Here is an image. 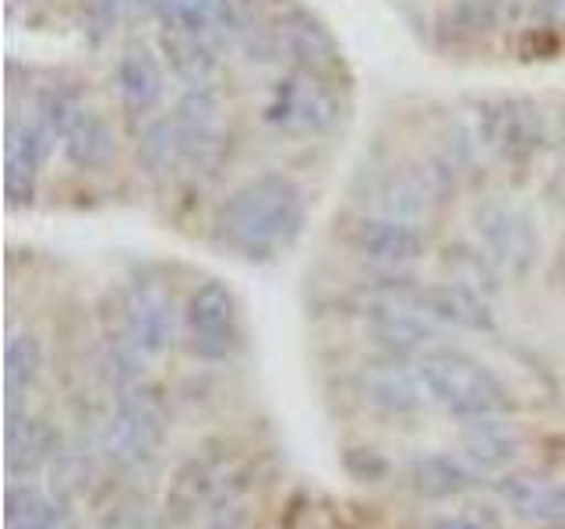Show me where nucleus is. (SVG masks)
I'll return each instance as SVG.
<instances>
[{
    "instance_id": "obj_35",
    "label": "nucleus",
    "mask_w": 565,
    "mask_h": 529,
    "mask_svg": "<svg viewBox=\"0 0 565 529\" xmlns=\"http://www.w3.org/2000/svg\"><path fill=\"white\" fill-rule=\"evenodd\" d=\"M209 529H241V519L234 516V519H220L216 526H209Z\"/></svg>"
},
{
    "instance_id": "obj_19",
    "label": "nucleus",
    "mask_w": 565,
    "mask_h": 529,
    "mask_svg": "<svg viewBox=\"0 0 565 529\" xmlns=\"http://www.w3.org/2000/svg\"><path fill=\"white\" fill-rule=\"evenodd\" d=\"M43 375V343L32 328L8 332L4 343V413L22 410L29 388H35Z\"/></svg>"
},
{
    "instance_id": "obj_6",
    "label": "nucleus",
    "mask_w": 565,
    "mask_h": 529,
    "mask_svg": "<svg viewBox=\"0 0 565 529\" xmlns=\"http://www.w3.org/2000/svg\"><path fill=\"white\" fill-rule=\"evenodd\" d=\"M473 234L477 247L502 279H523L537 264L541 237L526 212H520L516 205L484 202L473 212Z\"/></svg>"
},
{
    "instance_id": "obj_32",
    "label": "nucleus",
    "mask_w": 565,
    "mask_h": 529,
    "mask_svg": "<svg viewBox=\"0 0 565 529\" xmlns=\"http://www.w3.org/2000/svg\"><path fill=\"white\" fill-rule=\"evenodd\" d=\"M428 529H499L488 511H459V516H438Z\"/></svg>"
},
{
    "instance_id": "obj_12",
    "label": "nucleus",
    "mask_w": 565,
    "mask_h": 529,
    "mask_svg": "<svg viewBox=\"0 0 565 529\" xmlns=\"http://www.w3.org/2000/svg\"><path fill=\"white\" fill-rule=\"evenodd\" d=\"M358 392L382 413H417L428 402L420 367H411L406 357H393V353L358 370Z\"/></svg>"
},
{
    "instance_id": "obj_11",
    "label": "nucleus",
    "mask_w": 565,
    "mask_h": 529,
    "mask_svg": "<svg viewBox=\"0 0 565 529\" xmlns=\"http://www.w3.org/2000/svg\"><path fill=\"white\" fill-rule=\"evenodd\" d=\"M124 332L128 339L146 353V357H159L167 353L173 335H177V317H173V300L163 287H156L149 279H138L124 293Z\"/></svg>"
},
{
    "instance_id": "obj_22",
    "label": "nucleus",
    "mask_w": 565,
    "mask_h": 529,
    "mask_svg": "<svg viewBox=\"0 0 565 529\" xmlns=\"http://www.w3.org/2000/svg\"><path fill=\"white\" fill-rule=\"evenodd\" d=\"M220 43L212 35H184V32H163V53L167 64L184 85H212V75L220 67Z\"/></svg>"
},
{
    "instance_id": "obj_16",
    "label": "nucleus",
    "mask_w": 565,
    "mask_h": 529,
    "mask_svg": "<svg viewBox=\"0 0 565 529\" xmlns=\"http://www.w3.org/2000/svg\"><path fill=\"white\" fill-rule=\"evenodd\" d=\"M61 449V434L46 420L29 417V410H8L4 413V469L8 476H32L53 463Z\"/></svg>"
},
{
    "instance_id": "obj_2",
    "label": "nucleus",
    "mask_w": 565,
    "mask_h": 529,
    "mask_svg": "<svg viewBox=\"0 0 565 529\" xmlns=\"http://www.w3.org/2000/svg\"><path fill=\"white\" fill-rule=\"evenodd\" d=\"M420 378L428 388V399L459 420H481V417H502L509 410L505 385L491 370L467 357L459 349H431L420 357Z\"/></svg>"
},
{
    "instance_id": "obj_9",
    "label": "nucleus",
    "mask_w": 565,
    "mask_h": 529,
    "mask_svg": "<svg viewBox=\"0 0 565 529\" xmlns=\"http://www.w3.org/2000/svg\"><path fill=\"white\" fill-rule=\"evenodd\" d=\"M53 145H57V138H53L32 114L8 120V134H4V194H8L11 208L29 205L35 198V184H40V173L46 166Z\"/></svg>"
},
{
    "instance_id": "obj_18",
    "label": "nucleus",
    "mask_w": 565,
    "mask_h": 529,
    "mask_svg": "<svg viewBox=\"0 0 565 529\" xmlns=\"http://www.w3.org/2000/svg\"><path fill=\"white\" fill-rule=\"evenodd\" d=\"M61 152L67 159V166H75L82 173H96L110 166V159L117 152V141L110 123H106L93 106H78V114L71 117V123L61 134Z\"/></svg>"
},
{
    "instance_id": "obj_5",
    "label": "nucleus",
    "mask_w": 565,
    "mask_h": 529,
    "mask_svg": "<svg viewBox=\"0 0 565 529\" xmlns=\"http://www.w3.org/2000/svg\"><path fill=\"white\" fill-rule=\"evenodd\" d=\"M473 138L481 152L502 159L509 166H523L541 155L547 141L544 114L530 99H494L484 102L473 123Z\"/></svg>"
},
{
    "instance_id": "obj_10",
    "label": "nucleus",
    "mask_w": 565,
    "mask_h": 529,
    "mask_svg": "<svg viewBox=\"0 0 565 529\" xmlns=\"http://www.w3.org/2000/svg\"><path fill=\"white\" fill-rule=\"evenodd\" d=\"M361 202H364V212H371V216H388V219H403V223H424L441 205V198L428 187L417 163L375 173L367 181Z\"/></svg>"
},
{
    "instance_id": "obj_3",
    "label": "nucleus",
    "mask_w": 565,
    "mask_h": 529,
    "mask_svg": "<svg viewBox=\"0 0 565 529\" xmlns=\"http://www.w3.org/2000/svg\"><path fill=\"white\" fill-rule=\"evenodd\" d=\"M167 441V406L152 385L138 381L117 392V410L103 428V452L120 469H146Z\"/></svg>"
},
{
    "instance_id": "obj_8",
    "label": "nucleus",
    "mask_w": 565,
    "mask_h": 529,
    "mask_svg": "<svg viewBox=\"0 0 565 529\" xmlns=\"http://www.w3.org/2000/svg\"><path fill=\"white\" fill-rule=\"evenodd\" d=\"M343 240L353 255L364 261H375L382 269H399V264H414L428 251V234L420 223H403L388 216H371L361 212L343 226Z\"/></svg>"
},
{
    "instance_id": "obj_28",
    "label": "nucleus",
    "mask_w": 565,
    "mask_h": 529,
    "mask_svg": "<svg viewBox=\"0 0 565 529\" xmlns=\"http://www.w3.org/2000/svg\"><path fill=\"white\" fill-rule=\"evenodd\" d=\"M216 490H220V476L205 463H191L181 469V476H177V484L170 490V508L177 516H188V511L216 498Z\"/></svg>"
},
{
    "instance_id": "obj_27",
    "label": "nucleus",
    "mask_w": 565,
    "mask_h": 529,
    "mask_svg": "<svg viewBox=\"0 0 565 529\" xmlns=\"http://www.w3.org/2000/svg\"><path fill=\"white\" fill-rule=\"evenodd\" d=\"M446 272L452 282H459V287L467 290H477L491 296L494 290H499V272H494V264L484 258L481 247H449L446 255Z\"/></svg>"
},
{
    "instance_id": "obj_13",
    "label": "nucleus",
    "mask_w": 565,
    "mask_h": 529,
    "mask_svg": "<svg viewBox=\"0 0 565 529\" xmlns=\"http://www.w3.org/2000/svg\"><path fill=\"white\" fill-rule=\"evenodd\" d=\"M279 43H282V53H290L294 71H305V75L326 78V82H332L343 71V57H340V50H335L332 35L308 11L282 14Z\"/></svg>"
},
{
    "instance_id": "obj_26",
    "label": "nucleus",
    "mask_w": 565,
    "mask_h": 529,
    "mask_svg": "<svg viewBox=\"0 0 565 529\" xmlns=\"http://www.w3.org/2000/svg\"><path fill=\"white\" fill-rule=\"evenodd\" d=\"M505 0H452L446 11V29L456 40H481L502 25Z\"/></svg>"
},
{
    "instance_id": "obj_36",
    "label": "nucleus",
    "mask_w": 565,
    "mask_h": 529,
    "mask_svg": "<svg viewBox=\"0 0 565 529\" xmlns=\"http://www.w3.org/2000/svg\"><path fill=\"white\" fill-rule=\"evenodd\" d=\"M555 529H565V522H562V526H555Z\"/></svg>"
},
{
    "instance_id": "obj_34",
    "label": "nucleus",
    "mask_w": 565,
    "mask_h": 529,
    "mask_svg": "<svg viewBox=\"0 0 565 529\" xmlns=\"http://www.w3.org/2000/svg\"><path fill=\"white\" fill-rule=\"evenodd\" d=\"M35 529H78V522H75V516H71L67 501L53 494V501H50V508H46V516H43V522L35 526Z\"/></svg>"
},
{
    "instance_id": "obj_24",
    "label": "nucleus",
    "mask_w": 565,
    "mask_h": 529,
    "mask_svg": "<svg viewBox=\"0 0 565 529\" xmlns=\"http://www.w3.org/2000/svg\"><path fill=\"white\" fill-rule=\"evenodd\" d=\"M146 4L163 32L184 35H212L216 25V0H138Z\"/></svg>"
},
{
    "instance_id": "obj_14",
    "label": "nucleus",
    "mask_w": 565,
    "mask_h": 529,
    "mask_svg": "<svg viewBox=\"0 0 565 529\" xmlns=\"http://www.w3.org/2000/svg\"><path fill=\"white\" fill-rule=\"evenodd\" d=\"M167 96L163 64L149 46H128L117 61V99L124 114L135 120H146L159 110Z\"/></svg>"
},
{
    "instance_id": "obj_15",
    "label": "nucleus",
    "mask_w": 565,
    "mask_h": 529,
    "mask_svg": "<svg viewBox=\"0 0 565 529\" xmlns=\"http://www.w3.org/2000/svg\"><path fill=\"white\" fill-rule=\"evenodd\" d=\"M526 438L520 431V423L502 420V417H481L467 420L459 431V449L463 458L477 473H499L509 469L523 455Z\"/></svg>"
},
{
    "instance_id": "obj_20",
    "label": "nucleus",
    "mask_w": 565,
    "mask_h": 529,
    "mask_svg": "<svg viewBox=\"0 0 565 529\" xmlns=\"http://www.w3.org/2000/svg\"><path fill=\"white\" fill-rule=\"evenodd\" d=\"M477 484L473 466L459 463L456 455L446 452H428L417 455L411 463V487L428 501H446V498H459L463 490H470Z\"/></svg>"
},
{
    "instance_id": "obj_29",
    "label": "nucleus",
    "mask_w": 565,
    "mask_h": 529,
    "mask_svg": "<svg viewBox=\"0 0 565 529\" xmlns=\"http://www.w3.org/2000/svg\"><path fill=\"white\" fill-rule=\"evenodd\" d=\"M50 494L35 490L29 484H8L4 494V529H35L50 508Z\"/></svg>"
},
{
    "instance_id": "obj_21",
    "label": "nucleus",
    "mask_w": 565,
    "mask_h": 529,
    "mask_svg": "<svg viewBox=\"0 0 565 529\" xmlns=\"http://www.w3.org/2000/svg\"><path fill=\"white\" fill-rule=\"evenodd\" d=\"M428 293V307L441 325H459V328H473V332H491L494 317L491 304L484 293L459 287V282H441V287H424Z\"/></svg>"
},
{
    "instance_id": "obj_25",
    "label": "nucleus",
    "mask_w": 565,
    "mask_h": 529,
    "mask_svg": "<svg viewBox=\"0 0 565 529\" xmlns=\"http://www.w3.org/2000/svg\"><path fill=\"white\" fill-rule=\"evenodd\" d=\"M50 466H53V494L64 501L78 498V494H85L96 481V458L88 455L85 445H64L61 441V449L53 455Z\"/></svg>"
},
{
    "instance_id": "obj_17",
    "label": "nucleus",
    "mask_w": 565,
    "mask_h": 529,
    "mask_svg": "<svg viewBox=\"0 0 565 529\" xmlns=\"http://www.w3.org/2000/svg\"><path fill=\"white\" fill-rule=\"evenodd\" d=\"M494 490H499L502 505L516 519L547 526L565 522V481H552V476L537 473H509Z\"/></svg>"
},
{
    "instance_id": "obj_4",
    "label": "nucleus",
    "mask_w": 565,
    "mask_h": 529,
    "mask_svg": "<svg viewBox=\"0 0 565 529\" xmlns=\"http://www.w3.org/2000/svg\"><path fill=\"white\" fill-rule=\"evenodd\" d=\"M340 117L343 102L335 96L332 82L305 75V71H294L290 78H282L273 88L269 110H265V120L290 138H322L340 123Z\"/></svg>"
},
{
    "instance_id": "obj_1",
    "label": "nucleus",
    "mask_w": 565,
    "mask_h": 529,
    "mask_svg": "<svg viewBox=\"0 0 565 529\" xmlns=\"http://www.w3.org/2000/svg\"><path fill=\"white\" fill-rule=\"evenodd\" d=\"M220 237L244 258H273L305 229V194L279 173L241 184L220 208Z\"/></svg>"
},
{
    "instance_id": "obj_31",
    "label": "nucleus",
    "mask_w": 565,
    "mask_h": 529,
    "mask_svg": "<svg viewBox=\"0 0 565 529\" xmlns=\"http://www.w3.org/2000/svg\"><path fill=\"white\" fill-rule=\"evenodd\" d=\"M343 469L358 484H379V481H385V476H388L385 455L375 452V449H347L343 452Z\"/></svg>"
},
{
    "instance_id": "obj_7",
    "label": "nucleus",
    "mask_w": 565,
    "mask_h": 529,
    "mask_svg": "<svg viewBox=\"0 0 565 529\" xmlns=\"http://www.w3.org/2000/svg\"><path fill=\"white\" fill-rule=\"evenodd\" d=\"M184 322L191 335V353L202 360H230L241 349V307L234 290L220 279H205L191 290Z\"/></svg>"
},
{
    "instance_id": "obj_30",
    "label": "nucleus",
    "mask_w": 565,
    "mask_h": 529,
    "mask_svg": "<svg viewBox=\"0 0 565 529\" xmlns=\"http://www.w3.org/2000/svg\"><path fill=\"white\" fill-rule=\"evenodd\" d=\"M173 120L181 128H220V96L212 93V85H188Z\"/></svg>"
},
{
    "instance_id": "obj_23",
    "label": "nucleus",
    "mask_w": 565,
    "mask_h": 529,
    "mask_svg": "<svg viewBox=\"0 0 565 529\" xmlns=\"http://www.w3.org/2000/svg\"><path fill=\"white\" fill-rule=\"evenodd\" d=\"M138 163L152 181L159 176H170L181 159V134H177V120L173 117H156L146 123V131L138 138Z\"/></svg>"
},
{
    "instance_id": "obj_33",
    "label": "nucleus",
    "mask_w": 565,
    "mask_h": 529,
    "mask_svg": "<svg viewBox=\"0 0 565 529\" xmlns=\"http://www.w3.org/2000/svg\"><path fill=\"white\" fill-rule=\"evenodd\" d=\"M128 8H131V0H93V22L106 32L128 14Z\"/></svg>"
}]
</instances>
